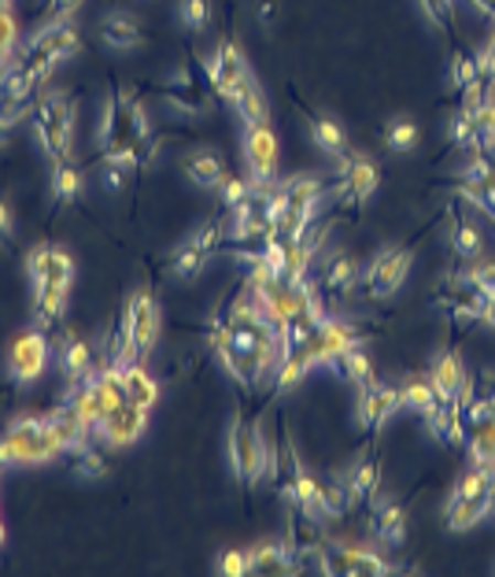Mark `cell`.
Wrapping results in <instances>:
<instances>
[{
	"label": "cell",
	"instance_id": "obj_1",
	"mask_svg": "<svg viewBox=\"0 0 495 577\" xmlns=\"http://www.w3.org/2000/svg\"><path fill=\"white\" fill-rule=\"evenodd\" d=\"M207 349L223 363V371L245 389H256L259 382L278 371L281 355V333L259 308V300L245 292L234 308L207 322Z\"/></svg>",
	"mask_w": 495,
	"mask_h": 577
},
{
	"label": "cell",
	"instance_id": "obj_2",
	"mask_svg": "<svg viewBox=\"0 0 495 577\" xmlns=\"http://www.w3.org/2000/svg\"><path fill=\"white\" fill-rule=\"evenodd\" d=\"M67 452L52 418H19L0 434V467H34Z\"/></svg>",
	"mask_w": 495,
	"mask_h": 577
},
{
	"label": "cell",
	"instance_id": "obj_3",
	"mask_svg": "<svg viewBox=\"0 0 495 577\" xmlns=\"http://www.w3.org/2000/svg\"><path fill=\"white\" fill-rule=\"evenodd\" d=\"M226 448H229V467H234V474L245 485H256L262 474H270L273 448L262 437V423L259 418H248L240 407L234 412V423H229Z\"/></svg>",
	"mask_w": 495,
	"mask_h": 577
},
{
	"label": "cell",
	"instance_id": "obj_4",
	"mask_svg": "<svg viewBox=\"0 0 495 577\" xmlns=\"http://www.w3.org/2000/svg\"><path fill=\"white\" fill-rule=\"evenodd\" d=\"M160 303H155V297L149 289H137L130 303H126V314H122V349L119 355H115V363H126V360H144L155 341H160Z\"/></svg>",
	"mask_w": 495,
	"mask_h": 577
},
{
	"label": "cell",
	"instance_id": "obj_5",
	"mask_svg": "<svg viewBox=\"0 0 495 577\" xmlns=\"http://www.w3.org/2000/svg\"><path fill=\"white\" fill-rule=\"evenodd\" d=\"M78 45H82V38H78V30L71 26V19H52L49 26H41L37 34L26 41V49L19 52V63H26V67L45 82L63 60L75 56Z\"/></svg>",
	"mask_w": 495,
	"mask_h": 577
},
{
	"label": "cell",
	"instance_id": "obj_6",
	"mask_svg": "<svg viewBox=\"0 0 495 577\" xmlns=\"http://www.w3.org/2000/svg\"><path fill=\"white\" fill-rule=\"evenodd\" d=\"M34 133L52 163L71 160V141H75V111L63 93H49L34 104Z\"/></svg>",
	"mask_w": 495,
	"mask_h": 577
},
{
	"label": "cell",
	"instance_id": "obj_7",
	"mask_svg": "<svg viewBox=\"0 0 495 577\" xmlns=\"http://www.w3.org/2000/svg\"><path fill=\"white\" fill-rule=\"evenodd\" d=\"M200 67H204L207 86L215 89V97H223V100H234V93L251 78L245 49H240L237 41H229V38L218 41V49L211 52V56L200 63Z\"/></svg>",
	"mask_w": 495,
	"mask_h": 577
},
{
	"label": "cell",
	"instance_id": "obj_8",
	"mask_svg": "<svg viewBox=\"0 0 495 577\" xmlns=\"http://www.w3.org/2000/svg\"><path fill=\"white\" fill-rule=\"evenodd\" d=\"M355 344H363L359 330H355L352 322L330 319V314H325L319 327L311 330V338L300 344V352L308 355L311 366H333V371H336L341 355H344L347 349H355Z\"/></svg>",
	"mask_w": 495,
	"mask_h": 577
},
{
	"label": "cell",
	"instance_id": "obj_9",
	"mask_svg": "<svg viewBox=\"0 0 495 577\" xmlns=\"http://www.w3.org/2000/svg\"><path fill=\"white\" fill-rule=\"evenodd\" d=\"M322 574H344V577H385L396 574V566L381 559L374 548H359V544H330L319 552Z\"/></svg>",
	"mask_w": 495,
	"mask_h": 577
},
{
	"label": "cell",
	"instance_id": "obj_10",
	"mask_svg": "<svg viewBox=\"0 0 495 577\" xmlns=\"http://www.w3.org/2000/svg\"><path fill=\"white\" fill-rule=\"evenodd\" d=\"M410 267H415V248L410 245H392V248H381L377 256L370 259V267L363 270V281L370 289V297H392L399 292V286L407 281Z\"/></svg>",
	"mask_w": 495,
	"mask_h": 577
},
{
	"label": "cell",
	"instance_id": "obj_11",
	"mask_svg": "<svg viewBox=\"0 0 495 577\" xmlns=\"http://www.w3.org/2000/svg\"><path fill=\"white\" fill-rule=\"evenodd\" d=\"M341 171H336V201L344 207H363L381 185V171L370 156H341Z\"/></svg>",
	"mask_w": 495,
	"mask_h": 577
},
{
	"label": "cell",
	"instance_id": "obj_12",
	"mask_svg": "<svg viewBox=\"0 0 495 577\" xmlns=\"http://www.w3.org/2000/svg\"><path fill=\"white\" fill-rule=\"evenodd\" d=\"M278 133L270 130V122L248 126L245 130V163H248V182L267 189L278 182Z\"/></svg>",
	"mask_w": 495,
	"mask_h": 577
},
{
	"label": "cell",
	"instance_id": "obj_13",
	"mask_svg": "<svg viewBox=\"0 0 495 577\" xmlns=\"http://www.w3.org/2000/svg\"><path fill=\"white\" fill-rule=\"evenodd\" d=\"M144 426H149V407L126 400V404L115 407V412L104 415V423L97 426V437L108 448H130V445L141 440Z\"/></svg>",
	"mask_w": 495,
	"mask_h": 577
},
{
	"label": "cell",
	"instance_id": "obj_14",
	"mask_svg": "<svg viewBox=\"0 0 495 577\" xmlns=\"http://www.w3.org/2000/svg\"><path fill=\"white\" fill-rule=\"evenodd\" d=\"M289 467H292V478H289L292 503H297L308 519H330V511H325V481L311 474L308 463H303L297 448H292V440H289Z\"/></svg>",
	"mask_w": 495,
	"mask_h": 577
},
{
	"label": "cell",
	"instance_id": "obj_15",
	"mask_svg": "<svg viewBox=\"0 0 495 577\" xmlns=\"http://www.w3.org/2000/svg\"><path fill=\"white\" fill-rule=\"evenodd\" d=\"M49 366V341L45 333L37 330H26L19 333L12 341V349H8V371H12L15 382H37L41 374H45Z\"/></svg>",
	"mask_w": 495,
	"mask_h": 577
},
{
	"label": "cell",
	"instance_id": "obj_16",
	"mask_svg": "<svg viewBox=\"0 0 495 577\" xmlns=\"http://www.w3.org/2000/svg\"><path fill=\"white\" fill-rule=\"evenodd\" d=\"M399 407H403V396H399V385H388V382H374L363 385L359 389V407H355V415H359V426L377 434L388 418H392Z\"/></svg>",
	"mask_w": 495,
	"mask_h": 577
},
{
	"label": "cell",
	"instance_id": "obj_17",
	"mask_svg": "<svg viewBox=\"0 0 495 577\" xmlns=\"http://www.w3.org/2000/svg\"><path fill=\"white\" fill-rule=\"evenodd\" d=\"M26 275L34 286L37 281H63V286H71L75 281V259L56 245H37L26 256Z\"/></svg>",
	"mask_w": 495,
	"mask_h": 577
},
{
	"label": "cell",
	"instance_id": "obj_18",
	"mask_svg": "<svg viewBox=\"0 0 495 577\" xmlns=\"http://www.w3.org/2000/svg\"><path fill=\"white\" fill-rule=\"evenodd\" d=\"M466 377H470V371H466V363H462L459 349H444L433 360V366H429V382H433L440 404L459 400V389H462V382H466Z\"/></svg>",
	"mask_w": 495,
	"mask_h": 577
},
{
	"label": "cell",
	"instance_id": "obj_19",
	"mask_svg": "<svg viewBox=\"0 0 495 577\" xmlns=\"http://www.w3.org/2000/svg\"><path fill=\"white\" fill-rule=\"evenodd\" d=\"M166 104L182 115H207L211 111V93L204 82L196 78L193 67H185L171 86H166Z\"/></svg>",
	"mask_w": 495,
	"mask_h": 577
},
{
	"label": "cell",
	"instance_id": "obj_20",
	"mask_svg": "<svg viewBox=\"0 0 495 577\" xmlns=\"http://www.w3.org/2000/svg\"><path fill=\"white\" fill-rule=\"evenodd\" d=\"M421 418H426V429L433 434L437 440H444V445L451 448H462L466 445V423H462V404L451 400V404H433L421 412Z\"/></svg>",
	"mask_w": 495,
	"mask_h": 577
},
{
	"label": "cell",
	"instance_id": "obj_21",
	"mask_svg": "<svg viewBox=\"0 0 495 577\" xmlns=\"http://www.w3.org/2000/svg\"><path fill=\"white\" fill-rule=\"evenodd\" d=\"M182 174L193 185H200V189H218L229 178L223 156H218L215 149H193V152H185L182 156Z\"/></svg>",
	"mask_w": 495,
	"mask_h": 577
},
{
	"label": "cell",
	"instance_id": "obj_22",
	"mask_svg": "<svg viewBox=\"0 0 495 577\" xmlns=\"http://www.w3.org/2000/svg\"><path fill=\"white\" fill-rule=\"evenodd\" d=\"M119 377H122V389H126V400H130V404H141V407L160 404V382H155V377L144 371L141 360L119 363Z\"/></svg>",
	"mask_w": 495,
	"mask_h": 577
},
{
	"label": "cell",
	"instance_id": "obj_23",
	"mask_svg": "<svg viewBox=\"0 0 495 577\" xmlns=\"http://www.w3.org/2000/svg\"><path fill=\"white\" fill-rule=\"evenodd\" d=\"M484 519H492V500L448 496V503H444V522H448L451 533H466L473 526H481Z\"/></svg>",
	"mask_w": 495,
	"mask_h": 577
},
{
	"label": "cell",
	"instance_id": "obj_24",
	"mask_svg": "<svg viewBox=\"0 0 495 577\" xmlns=\"http://www.w3.org/2000/svg\"><path fill=\"white\" fill-rule=\"evenodd\" d=\"M248 570L251 574H297V559H292L289 544L259 541L248 548Z\"/></svg>",
	"mask_w": 495,
	"mask_h": 577
},
{
	"label": "cell",
	"instance_id": "obj_25",
	"mask_svg": "<svg viewBox=\"0 0 495 577\" xmlns=\"http://www.w3.org/2000/svg\"><path fill=\"white\" fill-rule=\"evenodd\" d=\"M67 297H71V286L63 281H37L34 286V319L37 327H56L67 311Z\"/></svg>",
	"mask_w": 495,
	"mask_h": 577
},
{
	"label": "cell",
	"instance_id": "obj_26",
	"mask_svg": "<svg viewBox=\"0 0 495 577\" xmlns=\"http://www.w3.org/2000/svg\"><path fill=\"white\" fill-rule=\"evenodd\" d=\"M100 38L115 52H130L141 45V23L130 12H111L100 19Z\"/></svg>",
	"mask_w": 495,
	"mask_h": 577
},
{
	"label": "cell",
	"instance_id": "obj_27",
	"mask_svg": "<svg viewBox=\"0 0 495 577\" xmlns=\"http://www.w3.org/2000/svg\"><path fill=\"white\" fill-rule=\"evenodd\" d=\"M63 371H67L71 382H86V377L97 371V352H93V344L86 338H78V333H71L67 341H63Z\"/></svg>",
	"mask_w": 495,
	"mask_h": 577
},
{
	"label": "cell",
	"instance_id": "obj_28",
	"mask_svg": "<svg viewBox=\"0 0 495 577\" xmlns=\"http://www.w3.org/2000/svg\"><path fill=\"white\" fill-rule=\"evenodd\" d=\"M466 456L473 467H495V412L477 418V423H470Z\"/></svg>",
	"mask_w": 495,
	"mask_h": 577
},
{
	"label": "cell",
	"instance_id": "obj_29",
	"mask_svg": "<svg viewBox=\"0 0 495 577\" xmlns=\"http://www.w3.org/2000/svg\"><path fill=\"white\" fill-rule=\"evenodd\" d=\"M234 111H237V119L245 122V126H262V122H270V108H267V97H262V89H259V82L256 78H248L245 86H240L234 93Z\"/></svg>",
	"mask_w": 495,
	"mask_h": 577
},
{
	"label": "cell",
	"instance_id": "obj_30",
	"mask_svg": "<svg viewBox=\"0 0 495 577\" xmlns=\"http://www.w3.org/2000/svg\"><path fill=\"white\" fill-rule=\"evenodd\" d=\"M377 481H381V463H377L374 456H359V463L352 467V474H347V496L352 503H366L377 496Z\"/></svg>",
	"mask_w": 495,
	"mask_h": 577
},
{
	"label": "cell",
	"instance_id": "obj_31",
	"mask_svg": "<svg viewBox=\"0 0 495 577\" xmlns=\"http://www.w3.org/2000/svg\"><path fill=\"white\" fill-rule=\"evenodd\" d=\"M407 507L399 503H374V533L381 537L385 544H403L407 541Z\"/></svg>",
	"mask_w": 495,
	"mask_h": 577
},
{
	"label": "cell",
	"instance_id": "obj_32",
	"mask_svg": "<svg viewBox=\"0 0 495 577\" xmlns=\"http://www.w3.org/2000/svg\"><path fill=\"white\" fill-rule=\"evenodd\" d=\"M451 248H455V256L462 259V264H477L481 252H484L481 229L473 226L470 218L455 215V218H451Z\"/></svg>",
	"mask_w": 495,
	"mask_h": 577
},
{
	"label": "cell",
	"instance_id": "obj_33",
	"mask_svg": "<svg viewBox=\"0 0 495 577\" xmlns=\"http://www.w3.org/2000/svg\"><path fill=\"white\" fill-rule=\"evenodd\" d=\"M311 138L325 156H333V160H341V156L347 152L344 126L336 119H330V115H311Z\"/></svg>",
	"mask_w": 495,
	"mask_h": 577
},
{
	"label": "cell",
	"instance_id": "obj_34",
	"mask_svg": "<svg viewBox=\"0 0 495 577\" xmlns=\"http://www.w3.org/2000/svg\"><path fill=\"white\" fill-rule=\"evenodd\" d=\"M211 259V252L207 248H200L193 237L189 241H182V245L174 248V256H171V275L177 278V281H189V278H196L200 270H204V264Z\"/></svg>",
	"mask_w": 495,
	"mask_h": 577
},
{
	"label": "cell",
	"instance_id": "obj_35",
	"mask_svg": "<svg viewBox=\"0 0 495 577\" xmlns=\"http://www.w3.org/2000/svg\"><path fill=\"white\" fill-rule=\"evenodd\" d=\"M82 171L71 160L52 163V201L56 204H75L82 196Z\"/></svg>",
	"mask_w": 495,
	"mask_h": 577
},
{
	"label": "cell",
	"instance_id": "obj_36",
	"mask_svg": "<svg viewBox=\"0 0 495 577\" xmlns=\"http://www.w3.org/2000/svg\"><path fill=\"white\" fill-rule=\"evenodd\" d=\"M359 278H363V267L355 264V259L347 256V252H341V256H333L330 264H325V270H322V286L330 289V292H347Z\"/></svg>",
	"mask_w": 495,
	"mask_h": 577
},
{
	"label": "cell",
	"instance_id": "obj_37",
	"mask_svg": "<svg viewBox=\"0 0 495 577\" xmlns=\"http://www.w3.org/2000/svg\"><path fill=\"white\" fill-rule=\"evenodd\" d=\"M314 371L311 366V360L303 355L300 349H292V352H286L281 355V363H278V371H273V389L278 393H289V389H297V385L303 382Z\"/></svg>",
	"mask_w": 495,
	"mask_h": 577
},
{
	"label": "cell",
	"instance_id": "obj_38",
	"mask_svg": "<svg viewBox=\"0 0 495 577\" xmlns=\"http://www.w3.org/2000/svg\"><path fill=\"white\" fill-rule=\"evenodd\" d=\"M448 138L455 149L462 152H477L481 149V126H477V111H470V108H459L455 115H451V122H448Z\"/></svg>",
	"mask_w": 495,
	"mask_h": 577
},
{
	"label": "cell",
	"instance_id": "obj_39",
	"mask_svg": "<svg viewBox=\"0 0 495 577\" xmlns=\"http://www.w3.org/2000/svg\"><path fill=\"white\" fill-rule=\"evenodd\" d=\"M336 374H341L344 382L359 385V389L374 382V363H370V355H366L363 344H355V349H347L341 355V363H336Z\"/></svg>",
	"mask_w": 495,
	"mask_h": 577
},
{
	"label": "cell",
	"instance_id": "obj_40",
	"mask_svg": "<svg viewBox=\"0 0 495 577\" xmlns=\"http://www.w3.org/2000/svg\"><path fill=\"white\" fill-rule=\"evenodd\" d=\"M399 396H403V407L410 412H426V407L437 404V389L433 382H429V374H410L403 385H399Z\"/></svg>",
	"mask_w": 495,
	"mask_h": 577
},
{
	"label": "cell",
	"instance_id": "obj_41",
	"mask_svg": "<svg viewBox=\"0 0 495 577\" xmlns=\"http://www.w3.org/2000/svg\"><path fill=\"white\" fill-rule=\"evenodd\" d=\"M418 145V122L407 119V115H399L385 126V149L388 152H410Z\"/></svg>",
	"mask_w": 495,
	"mask_h": 577
},
{
	"label": "cell",
	"instance_id": "obj_42",
	"mask_svg": "<svg viewBox=\"0 0 495 577\" xmlns=\"http://www.w3.org/2000/svg\"><path fill=\"white\" fill-rule=\"evenodd\" d=\"M481 78V71H477V60L466 56V52H451V67H448V89H455L462 93L470 86V82H477Z\"/></svg>",
	"mask_w": 495,
	"mask_h": 577
},
{
	"label": "cell",
	"instance_id": "obj_43",
	"mask_svg": "<svg viewBox=\"0 0 495 577\" xmlns=\"http://www.w3.org/2000/svg\"><path fill=\"white\" fill-rule=\"evenodd\" d=\"M30 108H34V100H19V97H8V93H0V145L12 138L15 122L26 119Z\"/></svg>",
	"mask_w": 495,
	"mask_h": 577
},
{
	"label": "cell",
	"instance_id": "obj_44",
	"mask_svg": "<svg viewBox=\"0 0 495 577\" xmlns=\"http://www.w3.org/2000/svg\"><path fill=\"white\" fill-rule=\"evenodd\" d=\"M15 45H19V26L12 15V4H0V71L12 63Z\"/></svg>",
	"mask_w": 495,
	"mask_h": 577
},
{
	"label": "cell",
	"instance_id": "obj_45",
	"mask_svg": "<svg viewBox=\"0 0 495 577\" xmlns=\"http://www.w3.org/2000/svg\"><path fill=\"white\" fill-rule=\"evenodd\" d=\"M177 19H182L185 30L200 34L211 23V0H177Z\"/></svg>",
	"mask_w": 495,
	"mask_h": 577
},
{
	"label": "cell",
	"instance_id": "obj_46",
	"mask_svg": "<svg viewBox=\"0 0 495 577\" xmlns=\"http://www.w3.org/2000/svg\"><path fill=\"white\" fill-rule=\"evenodd\" d=\"M75 474H82L86 481H97V478H104L108 474V459H104L100 452H93V448L86 445V448H75Z\"/></svg>",
	"mask_w": 495,
	"mask_h": 577
},
{
	"label": "cell",
	"instance_id": "obj_47",
	"mask_svg": "<svg viewBox=\"0 0 495 577\" xmlns=\"http://www.w3.org/2000/svg\"><path fill=\"white\" fill-rule=\"evenodd\" d=\"M421 12H426V19L440 30H451L455 26V4L451 0H418Z\"/></svg>",
	"mask_w": 495,
	"mask_h": 577
},
{
	"label": "cell",
	"instance_id": "obj_48",
	"mask_svg": "<svg viewBox=\"0 0 495 577\" xmlns=\"http://www.w3.org/2000/svg\"><path fill=\"white\" fill-rule=\"evenodd\" d=\"M215 574H223V577H245V574H251L248 570V548H229V552L218 555Z\"/></svg>",
	"mask_w": 495,
	"mask_h": 577
},
{
	"label": "cell",
	"instance_id": "obj_49",
	"mask_svg": "<svg viewBox=\"0 0 495 577\" xmlns=\"http://www.w3.org/2000/svg\"><path fill=\"white\" fill-rule=\"evenodd\" d=\"M251 182H240V178H226L223 185H218V193H223V207L226 212H234V207H240L251 196Z\"/></svg>",
	"mask_w": 495,
	"mask_h": 577
},
{
	"label": "cell",
	"instance_id": "obj_50",
	"mask_svg": "<svg viewBox=\"0 0 495 577\" xmlns=\"http://www.w3.org/2000/svg\"><path fill=\"white\" fill-rule=\"evenodd\" d=\"M477 126H481V138H495V86H488V93H484L477 108Z\"/></svg>",
	"mask_w": 495,
	"mask_h": 577
},
{
	"label": "cell",
	"instance_id": "obj_51",
	"mask_svg": "<svg viewBox=\"0 0 495 577\" xmlns=\"http://www.w3.org/2000/svg\"><path fill=\"white\" fill-rule=\"evenodd\" d=\"M470 278H473V286H477L488 300L495 297V259H488V264L470 267Z\"/></svg>",
	"mask_w": 495,
	"mask_h": 577
},
{
	"label": "cell",
	"instance_id": "obj_52",
	"mask_svg": "<svg viewBox=\"0 0 495 577\" xmlns=\"http://www.w3.org/2000/svg\"><path fill=\"white\" fill-rule=\"evenodd\" d=\"M130 174H133V167L104 160V185H108V193H119V189L130 182Z\"/></svg>",
	"mask_w": 495,
	"mask_h": 577
},
{
	"label": "cell",
	"instance_id": "obj_53",
	"mask_svg": "<svg viewBox=\"0 0 495 577\" xmlns=\"http://www.w3.org/2000/svg\"><path fill=\"white\" fill-rule=\"evenodd\" d=\"M12 226H15L12 207H8V201L0 196V248H12Z\"/></svg>",
	"mask_w": 495,
	"mask_h": 577
},
{
	"label": "cell",
	"instance_id": "obj_54",
	"mask_svg": "<svg viewBox=\"0 0 495 577\" xmlns=\"http://www.w3.org/2000/svg\"><path fill=\"white\" fill-rule=\"evenodd\" d=\"M52 4V19H71L82 8V0H49Z\"/></svg>",
	"mask_w": 495,
	"mask_h": 577
},
{
	"label": "cell",
	"instance_id": "obj_55",
	"mask_svg": "<svg viewBox=\"0 0 495 577\" xmlns=\"http://www.w3.org/2000/svg\"><path fill=\"white\" fill-rule=\"evenodd\" d=\"M256 19H259L262 26H270L273 19H278V0H259V4H256Z\"/></svg>",
	"mask_w": 495,
	"mask_h": 577
},
{
	"label": "cell",
	"instance_id": "obj_56",
	"mask_svg": "<svg viewBox=\"0 0 495 577\" xmlns=\"http://www.w3.org/2000/svg\"><path fill=\"white\" fill-rule=\"evenodd\" d=\"M481 327H492L495 330V297L484 303V314H481Z\"/></svg>",
	"mask_w": 495,
	"mask_h": 577
},
{
	"label": "cell",
	"instance_id": "obj_57",
	"mask_svg": "<svg viewBox=\"0 0 495 577\" xmlns=\"http://www.w3.org/2000/svg\"><path fill=\"white\" fill-rule=\"evenodd\" d=\"M473 8H477V12H484L495 23V0H470Z\"/></svg>",
	"mask_w": 495,
	"mask_h": 577
},
{
	"label": "cell",
	"instance_id": "obj_58",
	"mask_svg": "<svg viewBox=\"0 0 495 577\" xmlns=\"http://www.w3.org/2000/svg\"><path fill=\"white\" fill-rule=\"evenodd\" d=\"M0 544H4V522H0Z\"/></svg>",
	"mask_w": 495,
	"mask_h": 577
},
{
	"label": "cell",
	"instance_id": "obj_59",
	"mask_svg": "<svg viewBox=\"0 0 495 577\" xmlns=\"http://www.w3.org/2000/svg\"><path fill=\"white\" fill-rule=\"evenodd\" d=\"M492 519H495V496H492Z\"/></svg>",
	"mask_w": 495,
	"mask_h": 577
},
{
	"label": "cell",
	"instance_id": "obj_60",
	"mask_svg": "<svg viewBox=\"0 0 495 577\" xmlns=\"http://www.w3.org/2000/svg\"><path fill=\"white\" fill-rule=\"evenodd\" d=\"M0 4H12V0H0Z\"/></svg>",
	"mask_w": 495,
	"mask_h": 577
},
{
	"label": "cell",
	"instance_id": "obj_61",
	"mask_svg": "<svg viewBox=\"0 0 495 577\" xmlns=\"http://www.w3.org/2000/svg\"><path fill=\"white\" fill-rule=\"evenodd\" d=\"M451 4H459V0H451Z\"/></svg>",
	"mask_w": 495,
	"mask_h": 577
}]
</instances>
